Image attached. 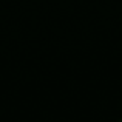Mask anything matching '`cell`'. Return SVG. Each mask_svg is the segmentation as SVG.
Listing matches in <instances>:
<instances>
[{"label":"cell","instance_id":"1","mask_svg":"<svg viewBox=\"0 0 122 122\" xmlns=\"http://www.w3.org/2000/svg\"><path fill=\"white\" fill-rule=\"evenodd\" d=\"M117 122H122V119H121V121H117Z\"/></svg>","mask_w":122,"mask_h":122}]
</instances>
